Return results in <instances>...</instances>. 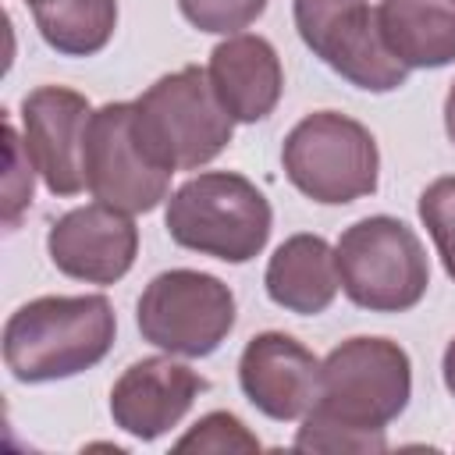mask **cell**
<instances>
[{"label":"cell","instance_id":"21","mask_svg":"<svg viewBox=\"0 0 455 455\" xmlns=\"http://www.w3.org/2000/svg\"><path fill=\"white\" fill-rule=\"evenodd\" d=\"M384 448H387L384 434H363L313 416H302V427L295 434V451H384Z\"/></svg>","mask_w":455,"mask_h":455},{"label":"cell","instance_id":"22","mask_svg":"<svg viewBox=\"0 0 455 455\" xmlns=\"http://www.w3.org/2000/svg\"><path fill=\"white\" fill-rule=\"evenodd\" d=\"M4 139H7V160H11V171H7V185H4V220L7 228L18 224L21 210L32 203V171H28V149L25 142L18 139L14 124L4 121Z\"/></svg>","mask_w":455,"mask_h":455},{"label":"cell","instance_id":"2","mask_svg":"<svg viewBox=\"0 0 455 455\" xmlns=\"http://www.w3.org/2000/svg\"><path fill=\"white\" fill-rule=\"evenodd\" d=\"M132 128L146 156L164 171H196L224 153L235 117L217 100L210 75L199 64L156 78L132 114Z\"/></svg>","mask_w":455,"mask_h":455},{"label":"cell","instance_id":"17","mask_svg":"<svg viewBox=\"0 0 455 455\" xmlns=\"http://www.w3.org/2000/svg\"><path fill=\"white\" fill-rule=\"evenodd\" d=\"M36 28L64 57L100 53L117 28V0H25Z\"/></svg>","mask_w":455,"mask_h":455},{"label":"cell","instance_id":"15","mask_svg":"<svg viewBox=\"0 0 455 455\" xmlns=\"http://www.w3.org/2000/svg\"><path fill=\"white\" fill-rule=\"evenodd\" d=\"M263 284L274 306L299 316H316L334 302L341 284L334 249L320 235H291L274 249Z\"/></svg>","mask_w":455,"mask_h":455},{"label":"cell","instance_id":"12","mask_svg":"<svg viewBox=\"0 0 455 455\" xmlns=\"http://www.w3.org/2000/svg\"><path fill=\"white\" fill-rule=\"evenodd\" d=\"M245 398L270 419H302L320 395V359L281 331L256 334L238 359Z\"/></svg>","mask_w":455,"mask_h":455},{"label":"cell","instance_id":"18","mask_svg":"<svg viewBox=\"0 0 455 455\" xmlns=\"http://www.w3.org/2000/svg\"><path fill=\"white\" fill-rule=\"evenodd\" d=\"M419 220L430 231L444 274L455 281V174L430 181L419 196Z\"/></svg>","mask_w":455,"mask_h":455},{"label":"cell","instance_id":"5","mask_svg":"<svg viewBox=\"0 0 455 455\" xmlns=\"http://www.w3.org/2000/svg\"><path fill=\"white\" fill-rule=\"evenodd\" d=\"M341 291L370 313H405L430 284V263L416 231L395 217H363L334 245Z\"/></svg>","mask_w":455,"mask_h":455},{"label":"cell","instance_id":"14","mask_svg":"<svg viewBox=\"0 0 455 455\" xmlns=\"http://www.w3.org/2000/svg\"><path fill=\"white\" fill-rule=\"evenodd\" d=\"M210 85L217 92V100L224 103V110L235 121H263L267 114H274L281 89H284V71H281V57L270 46V39L263 36H228L224 43L213 46L210 53Z\"/></svg>","mask_w":455,"mask_h":455},{"label":"cell","instance_id":"8","mask_svg":"<svg viewBox=\"0 0 455 455\" xmlns=\"http://www.w3.org/2000/svg\"><path fill=\"white\" fill-rule=\"evenodd\" d=\"M295 28L331 71L366 92H391L409 78V68L384 46L366 0H295Z\"/></svg>","mask_w":455,"mask_h":455},{"label":"cell","instance_id":"20","mask_svg":"<svg viewBox=\"0 0 455 455\" xmlns=\"http://www.w3.org/2000/svg\"><path fill=\"white\" fill-rule=\"evenodd\" d=\"M174 451H259V441L245 430V423L231 412H206Z\"/></svg>","mask_w":455,"mask_h":455},{"label":"cell","instance_id":"9","mask_svg":"<svg viewBox=\"0 0 455 455\" xmlns=\"http://www.w3.org/2000/svg\"><path fill=\"white\" fill-rule=\"evenodd\" d=\"M135 103H103L92 110L82 142V178L96 203L124 213H149L171 188V171L156 167L132 128Z\"/></svg>","mask_w":455,"mask_h":455},{"label":"cell","instance_id":"3","mask_svg":"<svg viewBox=\"0 0 455 455\" xmlns=\"http://www.w3.org/2000/svg\"><path fill=\"white\" fill-rule=\"evenodd\" d=\"M164 224L181 249L245 263L263 252L274 213L249 178L235 171H203L167 199Z\"/></svg>","mask_w":455,"mask_h":455},{"label":"cell","instance_id":"11","mask_svg":"<svg viewBox=\"0 0 455 455\" xmlns=\"http://www.w3.org/2000/svg\"><path fill=\"white\" fill-rule=\"evenodd\" d=\"M46 252L53 267L75 281L114 284L135 263L139 228L124 210H114L107 203L78 206L50 224Z\"/></svg>","mask_w":455,"mask_h":455},{"label":"cell","instance_id":"24","mask_svg":"<svg viewBox=\"0 0 455 455\" xmlns=\"http://www.w3.org/2000/svg\"><path fill=\"white\" fill-rule=\"evenodd\" d=\"M444 132H448V139L455 142V82H451V89H448V96H444Z\"/></svg>","mask_w":455,"mask_h":455},{"label":"cell","instance_id":"6","mask_svg":"<svg viewBox=\"0 0 455 455\" xmlns=\"http://www.w3.org/2000/svg\"><path fill=\"white\" fill-rule=\"evenodd\" d=\"M281 164L288 181L323 206H345L377 192V139L355 117L338 110L306 114L284 135Z\"/></svg>","mask_w":455,"mask_h":455},{"label":"cell","instance_id":"4","mask_svg":"<svg viewBox=\"0 0 455 455\" xmlns=\"http://www.w3.org/2000/svg\"><path fill=\"white\" fill-rule=\"evenodd\" d=\"M412 395V366L391 338H348L320 363V395L306 416L384 434Z\"/></svg>","mask_w":455,"mask_h":455},{"label":"cell","instance_id":"1","mask_svg":"<svg viewBox=\"0 0 455 455\" xmlns=\"http://www.w3.org/2000/svg\"><path fill=\"white\" fill-rule=\"evenodd\" d=\"M117 316L103 295H43L4 323V363L21 384L85 373L114 345Z\"/></svg>","mask_w":455,"mask_h":455},{"label":"cell","instance_id":"16","mask_svg":"<svg viewBox=\"0 0 455 455\" xmlns=\"http://www.w3.org/2000/svg\"><path fill=\"white\" fill-rule=\"evenodd\" d=\"M377 28L405 68H444L455 60V0H380Z\"/></svg>","mask_w":455,"mask_h":455},{"label":"cell","instance_id":"19","mask_svg":"<svg viewBox=\"0 0 455 455\" xmlns=\"http://www.w3.org/2000/svg\"><path fill=\"white\" fill-rule=\"evenodd\" d=\"M178 7L199 32L231 36L238 28H249L267 11V0H178Z\"/></svg>","mask_w":455,"mask_h":455},{"label":"cell","instance_id":"23","mask_svg":"<svg viewBox=\"0 0 455 455\" xmlns=\"http://www.w3.org/2000/svg\"><path fill=\"white\" fill-rule=\"evenodd\" d=\"M441 370H444V387L455 395V338H451L448 348H444V363H441Z\"/></svg>","mask_w":455,"mask_h":455},{"label":"cell","instance_id":"13","mask_svg":"<svg viewBox=\"0 0 455 455\" xmlns=\"http://www.w3.org/2000/svg\"><path fill=\"white\" fill-rule=\"evenodd\" d=\"M203 391L206 377H199L192 366L174 363L167 355H149L132 363L114 380L110 416L124 434L139 441H156L185 419V412Z\"/></svg>","mask_w":455,"mask_h":455},{"label":"cell","instance_id":"10","mask_svg":"<svg viewBox=\"0 0 455 455\" xmlns=\"http://www.w3.org/2000/svg\"><path fill=\"white\" fill-rule=\"evenodd\" d=\"M89 117V100L68 85H39L21 100L25 149L53 196H78L85 188L82 142Z\"/></svg>","mask_w":455,"mask_h":455},{"label":"cell","instance_id":"7","mask_svg":"<svg viewBox=\"0 0 455 455\" xmlns=\"http://www.w3.org/2000/svg\"><path fill=\"white\" fill-rule=\"evenodd\" d=\"M235 327L231 288L203 270H164L139 295V331L171 355H210Z\"/></svg>","mask_w":455,"mask_h":455}]
</instances>
